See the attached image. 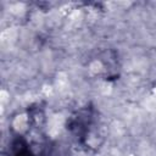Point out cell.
<instances>
[{"mask_svg": "<svg viewBox=\"0 0 156 156\" xmlns=\"http://www.w3.org/2000/svg\"><path fill=\"white\" fill-rule=\"evenodd\" d=\"M94 126V117L90 110H80L74 116L71 117L68 128L79 140V143H84L88 139V135L91 133V127Z\"/></svg>", "mask_w": 156, "mask_h": 156, "instance_id": "cell-1", "label": "cell"}, {"mask_svg": "<svg viewBox=\"0 0 156 156\" xmlns=\"http://www.w3.org/2000/svg\"><path fill=\"white\" fill-rule=\"evenodd\" d=\"M9 156H34L27 140L22 136H17L11 140L9 145Z\"/></svg>", "mask_w": 156, "mask_h": 156, "instance_id": "cell-2", "label": "cell"}]
</instances>
